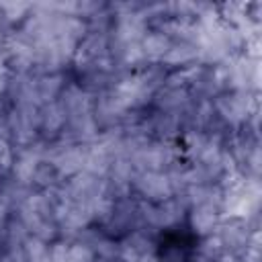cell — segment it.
Masks as SVG:
<instances>
[{
  "label": "cell",
  "instance_id": "277c9868",
  "mask_svg": "<svg viewBox=\"0 0 262 262\" xmlns=\"http://www.w3.org/2000/svg\"><path fill=\"white\" fill-rule=\"evenodd\" d=\"M35 86H37V96H39V98H43V100H53V98L59 94V90H61V78H59L57 74H47V76H43Z\"/></svg>",
  "mask_w": 262,
  "mask_h": 262
},
{
  "label": "cell",
  "instance_id": "6da1fadb",
  "mask_svg": "<svg viewBox=\"0 0 262 262\" xmlns=\"http://www.w3.org/2000/svg\"><path fill=\"white\" fill-rule=\"evenodd\" d=\"M139 43H141L143 55H145V57H151V59L164 57V55L170 51V47H172V41H170V37H168L164 31L147 33V35H143V39H141Z\"/></svg>",
  "mask_w": 262,
  "mask_h": 262
},
{
  "label": "cell",
  "instance_id": "3957f363",
  "mask_svg": "<svg viewBox=\"0 0 262 262\" xmlns=\"http://www.w3.org/2000/svg\"><path fill=\"white\" fill-rule=\"evenodd\" d=\"M66 119H68V115H66V111H63L61 102H51V104H47L45 111H43V115H41L43 127L49 129L51 133L59 131L61 125L66 123Z\"/></svg>",
  "mask_w": 262,
  "mask_h": 262
},
{
  "label": "cell",
  "instance_id": "7a4b0ae2",
  "mask_svg": "<svg viewBox=\"0 0 262 262\" xmlns=\"http://www.w3.org/2000/svg\"><path fill=\"white\" fill-rule=\"evenodd\" d=\"M192 225L199 233H207L217 227V205L211 201L199 203L192 213Z\"/></svg>",
  "mask_w": 262,
  "mask_h": 262
},
{
  "label": "cell",
  "instance_id": "5b68a950",
  "mask_svg": "<svg viewBox=\"0 0 262 262\" xmlns=\"http://www.w3.org/2000/svg\"><path fill=\"white\" fill-rule=\"evenodd\" d=\"M31 6L29 4H14V2H10V4H0V12H2V18H6V20H18V18H23V14L29 10Z\"/></svg>",
  "mask_w": 262,
  "mask_h": 262
}]
</instances>
